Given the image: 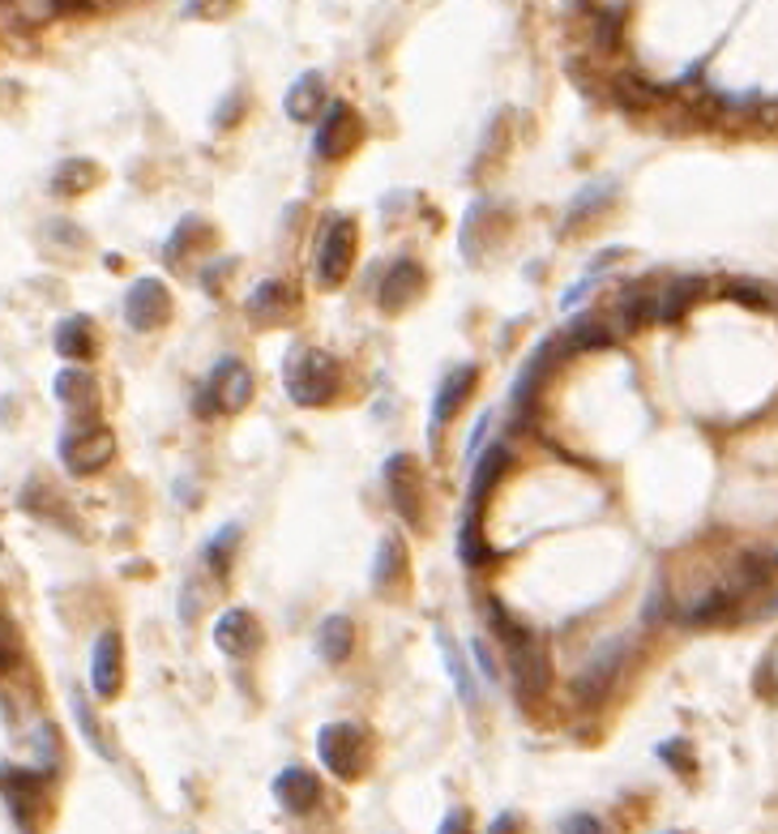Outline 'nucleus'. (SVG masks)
Listing matches in <instances>:
<instances>
[{
  "instance_id": "38",
  "label": "nucleus",
  "mask_w": 778,
  "mask_h": 834,
  "mask_svg": "<svg viewBox=\"0 0 778 834\" xmlns=\"http://www.w3.org/2000/svg\"><path fill=\"white\" fill-rule=\"evenodd\" d=\"M471 655H475V668H480V676H484L487 685H496V680H501V668H496V659H492V650H487L484 638L471 642Z\"/></svg>"
},
{
  "instance_id": "33",
  "label": "nucleus",
  "mask_w": 778,
  "mask_h": 834,
  "mask_svg": "<svg viewBox=\"0 0 778 834\" xmlns=\"http://www.w3.org/2000/svg\"><path fill=\"white\" fill-rule=\"evenodd\" d=\"M620 27H624V9H603V13L595 18V43H599L603 52L620 48Z\"/></svg>"
},
{
  "instance_id": "11",
  "label": "nucleus",
  "mask_w": 778,
  "mask_h": 834,
  "mask_svg": "<svg viewBox=\"0 0 778 834\" xmlns=\"http://www.w3.org/2000/svg\"><path fill=\"white\" fill-rule=\"evenodd\" d=\"M125 321L129 330H159L171 321V291L162 288V279H137L125 291Z\"/></svg>"
},
{
  "instance_id": "47",
  "label": "nucleus",
  "mask_w": 778,
  "mask_h": 834,
  "mask_svg": "<svg viewBox=\"0 0 778 834\" xmlns=\"http://www.w3.org/2000/svg\"><path fill=\"white\" fill-rule=\"evenodd\" d=\"M0 4H13V0H0Z\"/></svg>"
},
{
  "instance_id": "40",
  "label": "nucleus",
  "mask_w": 778,
  "mask_h": 834,
  "mask_svg": "<svg viewBox=\"0 0 778 834\" xmlns=\"http://www.w3.org/2000/svg\"><path fill=\"white\" fill-rule=\"evenodd\" d=\"M492 419H496V416H492V411H484V416H480V424L471 428V437H466V458H471V462H475V458L484 454V437L492 432Z\"/></svg>"
},
{
  "instance_id": "30",
  "label": "nucleus",
  "mask_w": 778,
  "mask_h": 834,
  "mask_svg": "<svg viewBox=\"0 0 778 834\" xmlns=\"http://www.w3.org/2000/svg\"><path fill=\"white\" fill-rule=\"evenodd\" d=\"M197 236H201V240H210L214 231H210V223H206V219H197V215H189L185 223L171 231V240H167V249H162V257H167V261H180V257H189V253H193V240H197Z\"/></svg>"
},
{
  "instance_id": "10",
  "label": "nucleus",
  "mask_w": 778,
  "mask_h": 834,
  "mask_svg": "<svg viewBox=\"0 0 778 834\" xmlns=\"http://www.w3.org/2000/svg\"><path fill=\"white\" fill-rule=\"evenodd\" d=\"M210 638H214V646L228 655V659H253L261 646H265V634H261L257 616L249 608H228L219 621H214V629H210Z\"/></svg>"
},
{
  "instance_id": "17",
  "label": "nucleus",
  "mask_w": 778,
  "mask_h": 834,
  "mask_svg": "<svg viewBox=\"0 0 778 834\" xmlns=\"http://www.w3.org/2000/svg\"><path fill=\"white\" fill-rule=\"evenodd\" d=\"M274 796H278V804L287 813H308V809H317V801H322V779L304 767H287L274 779Z\"/></svg>"
},
{
  "instance_id": "31",
  "label": "nucleus",
  "mask_w": 778,
  "mask_h": 834,
  "mask_svg": "<svg viewBox=\"0 0 778 834\" xmlns=\"http://www.w3.org/2000/svg\"><path fill=\"white\" fill-rule=\"evenodd\" d=\"M441 650H445V668H450V676H454L458 685V698H462V706H475V698H480V689H475V680H471V668H466V659L454 650V642L441 638Z\"/></svg>"
},
{
  "instance_id": "39",
  "label": "nucleus",
  "mask_w": 778,
  "mask_h": 834,
  "mask_svg": "<svg viewBox=\"0 0 778 834\" xmlns=\"http://www.w3.org/2000/svg\"><path fill=\"white\" fill-rule=\"evenodd\" d=\"M560 834H612L595 813H574V817H565V826H560Z\"/></svg>"
},
{
  "instance_id": "14",
  "label": "nucleus",
  "mask_w": 778,
  "mask_h": 834,
  "mask_svg": "<svg viewBox=\"0 0 778 834\" xmlns=\"http://www.w3.org/2000/svg\"><path fill=\"white\" fill-rule=\"evenodd\" d=\"M420 291H423V265L411 261V257H398L386 270V283L377 291V304H381L386 313H402V309L416 304Z\"/></svg>"
},
{
  "instance_id": "22",
  "label": "nucleus",
  "mask_w": 778,
  "mask_h": 834,
  "mask_svg": "<svg viewBox=\"0 0 778 834\" xmlns=\"http://www.w3.org/2000/svg\"><path fill=\"white\" fill-rule=\"evenodd\" d=\"M407 577V544L398 535H386L377 544V561H372V586L377 591H393Z\"/></svg>"
},
{
  "instance_id": "12",
  "label": "nucleus",
  "mask_w": 778,
  "mask_h": 834,
  "mask_svg": "<svg viewBox=\"0 0 778 834\" xmlns=\"http://www.w3.org/2000/svg\"><path fill=\"white\" fill-rule=\"evenodd\" d=\"M475 382H480V368H475V364H458V368L445 373V382L437 385V398H432V419H428V437H432V441H437V437H441V428H445V424L462 411V403L471 398Z\"/></svg>"
},
{
  "instance_id": "45",
  "label": "nucleus",
  "mask_w": 778,
  "mask_h": 834,
  "mask_svg": "<svg viewBox=\"0 0 778 834\" xmlns=\"http://www.w3.org/2000/svg\"><path fill=\"white\" fill-rule=\"evenodd\" d=\"M732 295H736V300H745V304H753V309H761V304H766V295H761L757 288H732Z\"/></svg>"
},
{
  "instance_id": "28",
  "label": "nucleus",
  "mask_w": 778,
  "mask_h": 834,
  "mask_svg": "<svg viewBox=\"0 0 778 834\" xmlns=\"http://www.w3.org/2000/svg\"><path fill=\"white\" fill-rule=\"evenodd\" d=\"M612 95H617L620 107L642 112V107H650V103L663 95V91H659V86H650V82H642L638 73H620L617 82H612Z\"/></svg>"
},
{
  "instance_id": "15",
  "label": "nucleus",
  "mask_w": 778,
  "mask_h": 834,
  "mask_svg": "<svg viewBox=\"0 0 778 834\" xmlns=\"http://www.w3.org/2000/svg\"><path fill=\"white\" fill-rule=\"evenodd\" d=\"M56 403L65 407L73 419H98V382L86 368H65L56 373Z\"/></svg>"
},
{
  "instance_id": "2",
  "label": "nucleus",
  "mask_w": 778,
  "mask_h": 834,
  "mask_svg": "<svg viewBox=\"0 0 778 834\" xmlns=\"http://www.w3.org/2000/svg\"><path fill=\"white\" fill-rule=\"evenodd\" d=\"M283 385L295 407H325L343 385V368L322 347H292L283 359Z\"/></svg>"
},
{
  "instance_id": "24",
  "label": "nucleus",
  "mask_w": 778,
  "mask_h": 834,
  "mask_svg": "<svg viewBox=\"0 0 778 834\" xmlns=\"http://www.w3.org/2000/svg\"><path fill=\"white\" fill-rule=\"evenodd\" d=\"M505 467H509V449L505 446L484 449V454L475 458V471H471V497H466V501H480V505H484V497L492 492V483L501 480Z\"/></svg>"
},
{
  "instance_id": "3",
  "label": "nucleus",
  "mask_w": 778,
  "mask_h": 834,
  "mask_svg": "<svg viewBox=\"0 0 778 834\" xmlns=\"http://www.w3.org/2000/svg\"><path fill=\"white\" fill-rule=\"evenodd\" d=\"M249 398H253V373H249V368H244L235 355H223V359L210 368L206 385L197 389L193 411L201 419L240 416V411L249 407Z\"/></svg>"
},
{
  "instance_id": "8",
  "label": "nucleus",
  "mask_w": 778,
  "mask_h": 834,
  "mask_svg": "<svg viewBox=\"0 0 778 834\" xmlns=\"http://www.w3.org/2000/svg\"><path fill=\"white\" fill-rule=\"evenodd\" d=\"M364 142V121L351 103H325V112L317 116V133H313V155L322 163L347 159Z\"/></svg>"
},
{
  "instance_id": "44",
  "label": "nucleus",
  "mask_w": 778,
  "mask_h": 834,
  "mask_svg": "<svg viewBox=\"0 0 778 834\" xmlns=\"http://www.w3.org/2000/svg\"><path fill=\"white\" fill-rule=\"evenodd\" d=\"M61 13H91L95 9V0H52Z\"/></svg>"
},
{
  "instance_id": "27",
  "label": "nucleus",
  "mask_w": 778,
  "mask_h": 834,
  "mask_svg": "<svg viewBox=\"0 0 778 834\" xmlns=\"http://www.w3.org/2000/svg\"><path fill=\"white\" fill-rule=\"evenodd\" d=\"M608 343H612V330L599 317H590V313L574 317L569 334H565V347H569V352H590V347L599 352V347H608Z\"/></svg>"
},
{
  "instance_id": "13",
  "label": "nucleus",
  "mask_w": 778,
  "mask_h": 834,
  "mask_svg": "<svg viewBox=\"0 0 778 834\" xmlns=\"http://www.w3.org/2000/svg\"><path fill=\"white\" fill-rule=\"evenodd\" d=\"M91 685L98 698H116L125 685V642L116 629H103L91 650Z\"/></svg>"
},
{
  "instance_id": "1",
  "label": "nucleus",
  "mask_w": 778,
  "mask_h": 834,
  "mask_svg": "<svg viewBox=\"0 0 778 834\" xmlns=\"http://www.w3.org/2000/svg\"><path fill=\"white\" fill-rule=\"evenodd\" d=\"M492 629L501 634L505 642V655H509V673H514V685H518L522 698H544L551 689V659H548V642L539 638L535 629L518 625L501 600H487L484 604Z\"/></svg>"
},
{
  "instance_id": "21",
  "label": "nucleus",
  "mask_w": 778,
  "mask_h": 834,
  "mask_svg": "<svg viewBox=\"0 0 778 834\" xmlns=\"http://www.w3.org/2000/svg\"><path fill=\"white\" fill-rule=\"evenodd\" d=\"M56 352L65 355V359H95L98 355V334L95 325H91V317H65L61 325H56Z\"/></svg>"
},
{
  "instance_id": "25",
  "label": "nucleus",
  "mask_w": 778,
  "mask_h": 834,
  "mask_svg": "<svg viewBox=\"0 0 778 834\" xmlns=\"http://www.w3.org/2000/svg\"><path fill=\"white\" fill-rule=\"evenodd\" d=\"M240 535H244V531H240V522H228V527H219V531H214V540L206 544V565H210V574L219 577V582H228Z\"/></svg>"
},
{
  "instance_id": "46",
  "label": "nucleus",
  "mask_w": 778,
  "mask_h": 834,
  "mask_svg": "<svg viewBox=\"0 0 778 834\" xmlns=\"http://www.w3.org/2000/svg\"><path fill=\"white\" fill-rule=\"evenodd\" d=\"M13 664H18V659H13V650H9V646H4V642H0V676L9 673V668H13Z\"/></svg>"
},
{
  "instance_id": "19",
  "label": "nucleus",
  "mask_w": 778,
  "mask_h": 834,
  "mask_svg": "<svg viewBox=\"0 0 778 834\" xmlns=\"http://www.w3.org/2000/svg\"><path fill=\"white\" fill-rule=\"evenodd\" d=\"M283 107H287V116H292L295 125H308V121H317L325 112V77L322 73H299L292 82V91H287V98H283Z\"/></svg>"
},
{
  "instance_id": "37",
  "label": "nucleus",
  "mask_w": 778,
  "mask_h": 834,
  "mask_svg": "<svg viewBox=\"0 0 778 834\" xmlns=\"http://www.w3.org/2000/svg\"><path fill=\"white\" fill-rule=\"evenodd\" d=\"M201 604H206V595H201L197 577H189V582H185V591H180V625H193L197 612H201Z\"/></svg>"
},
{
  "instance_id": "42",
  "label": "nucleus",
  "mask_w": 778,
  "mask_h": 834,
  "mask_svg": "<svg viewBox=\"0 0 778 834\" xmlns=\"http://www.w3.org/2000/svg\"><path fill=\"white\" fill-rule=\"evenodd\" d=\"M487 834H522L518 817H514V813H496V817H492V826H487Z\"/></svg>"
},
{
  "instance_id": "29",
  "label": "nucleus",
  "mask_w": 778,
  "mask_h": 834,
  "mask_svg": "<svg viewBox=\"0 0 778 834\" xmlns=\"http://www.w3.org/2000/svg\"><path fill=\"white\" fill-rule=\"evenodd\" d=\"M697 291H702L697 279H676V283H667V288L659 291V317L654 321H681Z\"/></svg>"
},
{
  "instance_id": "5",
  "label": "nucleus",
  "mask_w": 778,
  "mask_h": 834,
  "mask_svg": "<svg viewBox=\"0 0 778 834\" xmlns=\"http://www.w3.org/2000/svg\"><path fill=\"white\" fill-rule=\"evenodd\" d=\"M356 240L359 227L351 215H329L322 223V236H317V249H313V270H317V283L322 288H338L351 265H356Z\"/></svg>"
},
{
  "instance_id": "20",
  "label": "nucleus",
  "mask_w": 778,
  "mask_h": 834,
  "mask_svg": "<svg viewBox=\"0 0 778 834\" xmlns=\"http://www.w3.org/2000/svg\"><path fill=\"white\" fill-rule=\"evenodd\" d=\"M458 556H462V565H471V570H480V565H487V561H496V552H492V544H487V535H484V522H480V501H466V510H462Z\"/></svg>"
},
{
  "instance_id": "4",
  "label": "nucleus",
  "mask_w": 778,
  "mask_h": 834,
  "mask_svg": "<svg viewBox=\"0 0 778 834\" xmlns=\"http://www.w3.org/2000/svg\"><path fill=\"white\" fill-rule=\"evenodd\" d=\"M116 458V432L98 419H77L61 437V462H65L69 476L86 480V476H98L107 462Z\"/></svg>"
},
{
  "instance_id": "7",
  "label": "nucleus",
  "mask_w": 778,
  "mask_h": 834,
  "mask_svg": "<svg viewBox=\"0 0 778 834\" xmlns=\"http://www.w3.org/2000/svg\"><path fill=\"white\" fill-rule=\"evenodd\" d=\"M386 480L389 510L398 513L407 527H423V471L416 462V454H393L381 467Z\"/></svg>"
},
{
  "instance_id": "34",
  "label": "nucleus",
  "mask_w": 778,
  "mask_h": 834,
  "mask_svg": "<svg viewBox=\"0 0 778 834\" xmlns=\"http://www.w3.org/2000/svg\"><path fill=\"white\" fill-rule=\"evenodd\" d=\"M73 715H77V723H82V737L95 744L103 758H112V749H107V740H103V732H98V719L95 710H91V702L82 698V694H73Z\"/></svg>"
},
{
  "instance_id": "23",
  "label": "nucleus",
  "mask_w": 778,
  "mask_h": 834,
  "mask_svg": "<svg viewBox=\"0 0 778 834\" xmlns=\"http://www.w3.org/2000/svg\"><path fill=\"white\" fill-rule=\"evenodd\" d=\"M617 313H620V330H638V325H646V321L659 317V291H650L646 283L624 288L617 300Z\"/></svg>"
},
{
  "instance_id": "18",
  "label": "nucleus",
  "mask_w": 778,
  "mask_h": 834,
  "mask_svg": "<svg viewBox=\"0 0 778 834\" xmlns=\"http://www.w3.org/2000/svg\"><path fill=\"white\" fill-rule=\"evenodd\" d=\"M351 650H356V621L343 616V612L325 616L322 625H317V655H322L329 668H338V664L351 659Z\"/></svg>"
},
{
  "instance_id": "41",
  "label": "nucleus",
  "mask_w": 778,
  "mask_h": 834,
  "mask_svg": "<svg viewBox=\"0 0 778 834\" xmlns=\"http://www.w3.org/2000/svg\"><path fill=\"white\" fill-rule=\"evenodd\" d=\"M437 834H471V813L466 809H450Z\"/></svg>"
},
{
  "instance_id": "48",
  "label": "nucleus",
  "mask_w": 778,
  "mask_h": 834,
  "mask_svg": "<svg viewBox=\"0 0 778 834\" xmlns=\"http://www.w3.org/2000/svg\"><path fill=\"white\" fill-rule=\"evenodd\" d=\"M667 834H681V831H667Z\"/></svg>"
},
{
  "instance_id": "36",
  "label": "nucleus",
  "mask_w": 778,
  "mask_h": 834,
  "mask_svg": "<svg viewBox=\"0 0 778 834\" xmlns=\"http://www.w3.org/2000/svg\"><path fill=\"white\" fill-rule=\"evenodd\" d=\"M240 0H185V18H228Z\"/></svg>"
},
{
  "instance_id": "43",
  "label": "nucleus",
  "mask_w": 778,
  "mask_h": 834,
  "mask_svg": "<svg viewBox=\"0 0 778 834\" xmlns=\"http://www.w3.org/2000/svg\"><path fill=\"white\" fill-rule=\"evenodd\" d=\"M590 291H595V274H586V279L574 291H565V300H560V304H565V309H574V304H578L582 295H590Z\"/></svg>"
},
{
  "instance_id": "32",
  "label": "nucleus",
  "mask_w": 778,
  "mask_h": 834,
  "mask_svg": "<svg viewBox=\"0 0 778 834\" xmlns=\"http://www.w3.org/2000/svg\"><path fill=\"white\" fill-rule=\"evenodd\" d=\"M608 197H612V185H586V189L569 201V210H565V231L578 223V219H586V215H595Z\"/></svg>"
},
{
  "instance_id": "9",
  "label": "nucleus",
  "mask_w": 778,
  "mask_h": 834,
  "mask_svg": "<svg viewBox=\"0 0 778 834\" xmlns=\"http://www.w3.org/2000/svg\"><path fill=\"white\" fill-rule=\"evenodd\" d=\"M624 655H629V642L624 638L603 642V646L590 655V664L578 673V680H574V698L586 706L603 702V698L612 694V685H617L620 668H624Z\"/></svg>"
},
{
  "instance_id": "35",
  "label": "nucleus",
  "mask_w": 778,
  "mask_h": 834,
  "mask_svg": "<svg viewBox=\"0 0 778 834\" xmlns=\"http://www.w3.org/2000/svg\"><path fill=\"white\" fill-rule=\"evenodd\" d=\"M659 758L676 770V774H693V749H688V740L684 737L663 740V744H659Z\"/></svg>"
},
{
  "instance_id": "6",
  "label": "nucleus",
  "mask_w": 778,
  "mask_h": 834,
  "mask_svg": "<svg viewBox=\"0 0 778 834\" xmlns=\"http://www.w3.org/2000/svg\"><path fill=\"white\" fill-rule=\"evenodd\" d=\"M368 753H372V744H368V732L359 723H325L317 732V758L343 783H351L368 770Z\"/></svg>"
},
{
  "instance_id": "26",
  "label": "nucleus",
  "mask_w": 778,
  "mask_h": 834,
  "mask_svg": "<svg viewBox=\"0 0 778 834\" xmlns=\"http://www.w3.org/2000/svg\"><path fill=\"white\" fill-rule=\"evenodd\" d=\"M98 180V167L91 159H69L56 167V176H52V192H61V197H77V192H86L91 185Z\"/></svg>"
},
{
  "instance_id": "16",
  "label": "nucleus",
  "mask_w": 778,
  "mask_h": 834,
  "mask_svg": "<svg viewBox=\"0 0 778 834\" xmlns=\"http://www.w3.org/2000/svg\"><path fill=\"white\" fill-rule=\"evenodd\" d=\"M244 309L257 321H287L299 309V295H295V288L287 279H261L257 288L249 291Z\"/></svg>"
}]
</instances>
